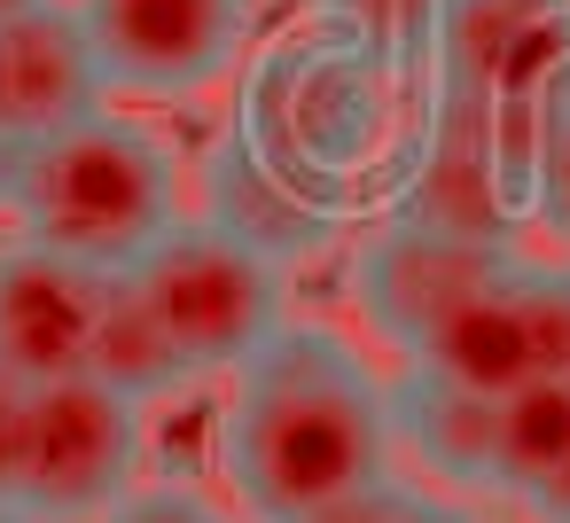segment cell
I'll return each instance as SVG.
<instances>
[{
    "label": "cell",
    "mask_w": 570,
    "mask_h": 523,
    "mask_svg": "<svg viewBox=\"0 0 570 523\" xmlns=\"http://www.w3.org/2000/svg\"><path fill=\"white\" fill-rule=\"evenodd\" d=\"M570 71V0H453L438 79L492 102H547Z\"/></svg>",
    "instance_id": "obj_12"
},
{
    "label": "cell",
    "mask_w": 570,
    "mask_h": 523,
    "mask_svg": "<svg viewBox=\"0 0 570 523\" xmlns=\"http://www.w3.org/2000/svg\"><path fill=\"white\" fill-rule=\"evenodd\" d=\"M508 250L492 243H461V235H438L422 219H399L383 211L360 243H352V266H344V289L367 320V336H383L399 359H414L430 344V328L500 266Z\"/></svg>",
    "instance_id": "obj_9"
},
{
    "label": "cell",
    "mask_w": 570,
    "mask_h": 523,
    "mask_svg": "<svg viewBox=\"0 0 570 523\" xmlns=\"http://www.w3.org/2000/svg\"><path fill=\"white\" fill-rule=\"evenodd\" d=\"M134 289L173 328V344L188 352L196 375H235L258 344H274L297 320L289 313V266H274L266 250H250L243 235H227L204 211H188L134 266Z\"/></svg>",
    "instance_id": "obj_5"
},
{
    "label": "cell",
    "mask_w": 570,
    "mask_h": 523,
    "mask_svg": "<svg viewBox=\"0 0 570 523\" xmlns=\"http://www.w3.org/2000/svg\"><path fill=\"white\" fill-rule=\"evenodd\" d=\"M141 398L110 391L102 375H56L32 391V445L24 492L40 523H102L141 476Z\"/></svg>",
    "instance_id": "obj_7"
},
{
    "label": "cell",
    "mask_w": 570,
    "mask_h": 523,
    "mask_svg": "<svg viewBox=\"0 0 570 523\" xmlns=\"http://www.w3.org/2000/svg\"><path fill=\"white\" fill-rule=\"evenodd\" d=\"M445 9L453 0H305V17L360 40L391 79L406 87H430L438 79V56H445Z\"/></svg>",
    "instance_id": "obj_16"
},
{
    "label": "cell",
    "mask_w": 570,
    "mask_h": 523,
    "mask_svg": "<svg viewBox=\"0 0 570 523\" xmlns=\"http://www.w3.org/2000/svg\"><path fill=\"white\" fill-rule=\"evenodd\" d=\"M531 507H539L547 523H570V461H562V468H554V476L531 492Z\"/></svg>",
    "instance_id": "obj_23"
},
{
    "label": "cell",
    "mask_w": 570,
    "mask_h": 523,
    "mask_svg": "<svg viewBox=\"0 0 570 523\" xmlns=\"http://www.w3.org/2000/svg\"><path fill=\"white\" fill-rule=\"evenodd\" d=\"M0 523H40L32 507H17V500H0Z\"/></svg>",
    "instance_id": "obj_25"
},
{
    "label": "cell",
    "mask_w": 570,
    "mask_h": 523,
    "mask_svg": "<svg viewBox=\"0 0 570 523\" xmlns=\"http://www.w3.org/2000/svg\"><path fill=\"white\" fill-rule=\"evenodd\" d=\"M391 383L328 320H289L227 375L219 468L250 523H305L391 484Z\"/></svg>",
    "instance_id": "obj_1"
},
{
    "label": "cell",
    "mask_w": 570,
    "mask_h": 523,
    "mask_svg": "<svg viewBox=\"0 0 570 523\" xmlns=\"http://www.w3.org/2000/svg\"><path fill=\"white\" fill-rule=\"evenodd\" d=\"M102 523H235V507H219L196 484H134Z\"/></svg>",
    "instance_id": "obj_19"
},
{
    "label": "cell",
    "mask_w": 570,
    "mask_h": 523,
    "mask_svg": "<svg viewBox=\"0 0 570 523\" xmlns=\"http://www.w3.org/2000/svg\"><path fill=\"white\" fill-rule=\"evenodd\" d=\"M32 391L24 375L0 367V500H17L24 492V445H32Z\"/></svg>",
    "instance_id": "obj_20"
},
{
    "label": "cell",
    "mask_w": 570,
    "mask_h": 523,
    "mask_svg": "<svg viewBox=\"0 0 570 523\" xmlns=\"http://www.w3.org/2000/svg\"><path fill=\"white\" fill-rule=\"evenodd\" d=\"M188 157L165 126L102 110L0 172V219L24 243H48L95 274H134L188 219Z\"/></svg>",
    "instance_id": "obj_3"
},
{
    "label": "cell",
    "mask_w": 570,
    "mask_h": 523,
    "mask_svg": "<svg viewBox=\"0 0 570 523\" xmlns=\"http://www.w3.org/2000/svg\"><path fill=\"white\" fill-rule=\"evenodd\" d=\"M531 204H539V227L562 235V250H570V95L539 102V180H531Z\"/></svg>",
    "instance_id": "obj_18"
},
{
    "label": "cell",
    "mask_w": 570,
    "mask_h": 523,
    "mask_svg": "<svg viewBox=\"0 0 570 523\" xmlns=\"http://www.w3.org/2000/svg\"><path fill=\"white\" fill-rule=\"evenodd\" d=\"M391 383V437L453 492H500V468H492V437H500V398H476L461 391L453 375L422 367V359H399Z\"/></svg>",
    "instance_id": "obj_14"
},
{
    "label": "cell",
    "mask_w": 570,
    "mask_h": 523,
    "mask_svg": "<svg viewBox=\"0 0 570 523\" xmlns=\"http://www.w3.org/2000/svg\"><path fill=\"white\" fill-rule=\"evenodd\" d=\"M32 9H48V0H0V24H17V17H32Z\"/></svg>",
    "instance_id": "obj_24"
},
{
    "label": "cell",
    "mask_w": 570,
    "mask_h": 523,
    "mask_svg": "<svg viewBox=\"0 0 570 523\" xmlns=\"http://www.w3.org/2000/svg\"><path fill=\"white\" fill-rule=\"evenodd\" d=\"M110 102L118 95L102 79V56L71 0H48V9L0 24V172L32 157L40 141L102 118Z\"/></svg>",
    "instance_id": "obj_10"
},
{
    "label": "cell",
    "mask_w": 570,
    "mask_h": 523,
    "mask_svg": "<svg viewBox=\"0 0 570 523\" xmlns=\"http://www.w3.org/2000/svg\"><path fill=\"white\" fill-rule=\"evenodd\" d=\"M110 274L9 235L0 243V367L24 383H56V375H87L95 352V320H102Z\"/></svg>",
    "instance_id": "obj_11"
},
{
    "label": "cell",
    "mask_w": 570,
    "mask_h": 523,
    "mask_svg": "<svg viewBox=\"0 0 570 523\" xmlns=\"http://www.w3.org/2000/svg\"><path fill=\"white\" fill-rule=\"evenodd\" d=\"M562 461H570V375H539V383L500 398L492 468H500V492L531 500Z\"/></svg>",
    "instance_id": "obj_17"
},
{
    "label": "cell",
    "mask_w": 570,
    "mask_h": 523,
    "mask_svg": "<svg viewBox=\"0 0 570 523\" xmlns=\"http://www.w3.org/2000/svg\"><path fill=\"white\" fill-rule=\"evenodd\" d=\"M414 102L422 87L391 79L360 40L297 17L266 56H250L227 134L266 172H282L305 204L352 219L367 204H391Z\"/></svg>",
    "instance_id": "obj_2"
},
{
    "label": "cell",
    "mask_w": 570,
    "mask_h": 523,
    "mask_svg": "<svg viewBox=\"0 0 570 523\" xmlns=\"http://www.w3.org/2000/svg\"><path fill=\"white\" fill-rule=\"evenodd\" d=\"M196 211L219 219L227 235H243L250 250H266L274 266H305V258H321V250L344 235L336 211L305 204V196H297L282 172H266L227 126H219L212 149L196 157Z\"/></svg>",
    "instance_id": "obj_13"
},
{
    "label": "cell",
    "mask_w": 570,
    "mask_h": 523,
    "mask_svg": "<svg viewBox=\"0 0 570 523\" xmlns=\"http://www.w3.org/2000/svg\"><path fill=\"white\" fill-rule=\"evenodd\" d=\"M391 507H399V484H375V492H360V500H344V507H321V515H305V523H391Z\"/></svg>",
    "instance_id": "obj_21"
},
{
    "label": "cell",
    "mask_w": 570,
    "mask_h": 523,
    "mask_svg": "<svg viewBox=\"0 0 570 523\" xmlns=\"http://www.w3.org/2000/svg\"><path fill=\"white\" fill-rule=\"evenodd\" d=\"M531 180H539V102H492L476 87L430 79L383 211L461 243L523 250V227H539Z\"/></svg>",
    "instance_id": "obj_4"
},
{
    "label": "cell",
    "mask_w": 570,
    "mask_h": 523,
    "mask_svg": "<svg viewBox=\"0 0 570 523\" xmlns=\"http://www.w3.org/2000/svg\"><path fill=\"white\" fill-rule=\"evenodd\" d=\"M391 523H476V515H469V507H453V500H422V492H399Z\"/></svg>",
    "instance_id": "obj_22"
},
{
    "label": "cell",
    "mask_w": 570,
    "mask_h": 523,
    "mask_svg": "<svg viewBox=\"0 0 570 523\" xmlns=\"http://www.w3.org/2000/svg\"><path fill=\"white\" fill-rule=\"evenodd\" d=\"M87 375H102L110 391L157 406V398H180L188 383H204L188 367V352L173 344V328L149 313V297L134 289V274H110V297H102V320H95V352H87Z\"/></svg>",
    "instance_id": "obj_15"
},
{
    "label": "cell",
    "mask_w": 570,
    "mask_h": 523,
    "mask_svg": "<svg viewBox=\"0 0 570 523\" xmlns=\"http://www.w3.org/2000/svg\"><path fill=\"white\" fill-rule=\"evenodd\" d=\"M476 398H508L539 375H570V258L508 250L414 352Z\"/></svg>",
    "instance_id": "obj_6"
},
{
    "label": "cell",
    "mask_w": 570,
    "mask_h": 523,
    "mask_svg": "<svg viewBox=\"0 0 570 523\" xmlns=\"http://www.w3.org/2000/svg\"><path fill=\"white\" fill-rule=\"evenodd\" d=\"M71 9L102 56L110 95L188 102L250 56L266 0H71Z\"/></svg>",
    "instance_id": "obj_8"
}]
</instances>
